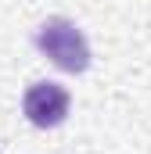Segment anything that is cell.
<instances>
[{
    "instance_id": "1",
    "label": "cell",
    "mask_w": 151,
    "mask_h": 154,
    "mask_svg": "<svg viewBox=\"0 0 151 154\" xmlns=\"http://www.w3.org/2000/svg\"><path fill=\"white\" fill-rule=\"evenodd\" d=\"M36 47L61 72H83L90 65V43L69 18H47L36 29Z\"/></svg>"
},
{
    "instance_id": "2",
    "label": "cell",
    "mask_w": 151,
    "mask_h": 154,
    "mask_svg": "<svg viewBox=\"0 0 151 154\" xmlns=\"http://www.w3.org/2000/svg\"><path fill=\"white\" fill-rule=\"evenodd\" d=\"M69 104H72V97H69V90L58 86V82H33V86L25 90V100H22L25 118H29L33 125H40V129L61 125L65 115H69Z\"/></svg>"
}]
</instances>
